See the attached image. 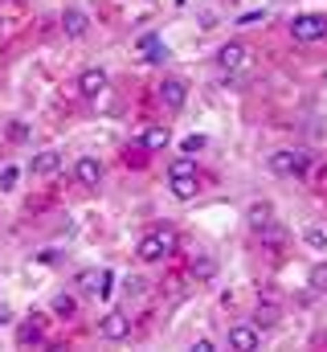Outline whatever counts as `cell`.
Returning a JSON list of instances; mask_svg holds the SVG:
<instances>
[{"label":"cell","instance_id":"obj_1","mask_svg":"<svg viewBox=\"0 0 327 352\" xmlns=\"http://www.w3.org/2000/svg\"><path fill=\"white\" fill-rule=\"evenodd\" d=\"M266 168H270L274 176H307V168H311V152H307V148H278V152H270Z\"/></svg>","mask_w":327,"mask_h":352},{"label":"cell","instance_id":"obj_2","mask_svg":"<svg viewBox=\"0 0 327 352\" xmlns=\"http://www.w3.org/2000/svg\"><path fill=\"white\" fill-rule=\"evenodd\" d=\"M172 250H176V234H172V230H152V234H144L139 246H135V254H139L144 263H164Z\"/></svg>","mask_w":327,"mask_h":352},{"label":"cell","instance_id":"obj_3","mask_svg":"<svg viewBox=\"0 0 327 352\" xmlns=\"http://www.w3.org/2000/svg\"><path fill=\"white\" fill-rule=\"evenodd\" d=\"M291 33H295V41H324L327 37V16L324 12H303V16H295L291 21Z\"/></svg>","mask_w":327,"mask_h":352},{"label":"cell","instance_id":"obj_4","mask_svg":"<svg viewBox=\"0 0 327 352\" xmlns=\"http://www.w3.org/2000/svg\"><path fill=\"white\" fill-rule=\"evenodd\" d=\"M229 349H238V352L262 349V328L258 324H234L229 328Z\"/></svg>","mask_w":327,"mask_h":352},{"label":"cell","instance_id":"obj_5","mask_svg":"<svg viewBox=\"0 0 327 352\" xmlns=\"http://www.w3.org/2000/svg\"><path fill=\"white\" fill-rule=\"evenodd\" d=\"M245 62H249V50H245L242 41H225V45L217 50V66H221L225 74H238Z\"/></svg>","mask_w":327,"mask_h":352},{"label":"cell","instance_id":"obj_6","mask_svg":"<svg viewBox=\"0 0 327 352\" xmlns=\"http://www.w3.org/2000/svg\"><path fill=\"white\" fill-rule=\"evenodd\" d=\"M98 332H102L106 340H127V336H131V316H127V311H106L102 324H98Z\"/></svg>","mask_w":327,"mask_h":352},{"label":"cell","instance_id":"obj_7","mask_svg":"<svg viewBox=\"0 0 327 352\" xmlns=\"http://www.w3.org/2000/svg\"><path fill=\"white\" fill-rule=\"evenodd\" d=\"M102 90H106V70L90 66V70H82V74H78V94H82V98H98Z\"/></svg>","mask_w":327,"mask_h":352},{"label":"cell","instance_id":"obj_8","mask_svg":"<svg viewBox=\"0 0 327 352\" xmlns=\"http://www.w3.org/2000/svg\"><path fill=\"white\" fill-rule=\"evenodd\" d=\"M74 180H78L82 188H98V180H102V164H98L94 156H78V164H74Z\"/></svg>","mask_w":327,"mask_h":352},{"label":"cell","instance_id":"obj_9","mask_svg":"<svg viewBox=\"0 0 327 352\" xmlns=\"http://www.w3.org/2000/svg\"><path fill=\"white\" fill-rule=\"evenodd\" d=\"M184 98H188V87H184L180 78H164L160 82V102L168 107V111H180Z\"/></svg>","mask_w":327,"mask_h":352},{"label":"cell","instance_id":"obj_10","mask_svg":"<svg viewBox=\"0 0 327 352\" xmlns=\"http://www.w3.org/2000/svg\"><path fill=\"white\" fill-rule=\"evenodd\" d=\"M139 50H144V62H148V66L168 62V45H164L156 33H144V37H139Z\"/></svg>","mask_w":327,"mask_h":352},{"label":"cell","instance_id":"obj_11","mask_svg":"<svg viewBox=\"0 0 327 352\" xmlns=\"http://www.w3.org/2000/svg\"><path fill=\"white\" fill-rule=\"evenodd\" d=\"M33 176H54V173H62V152H54V148H45V152H37L33 156Z\"/></svg>","mask_w":327,"mask_h":352},{"label":"cell","instance_id":"obj_12","mask_svg":"<svg viewBox=\"0 0 327 352\" xmlns=\"http://www.w3.org/2000/svg\"><path fill=\"white\" fill-rule=\"evenodd\" d=\"M86 29H90V16L82 8H66L62 12V33L66 37H86Z\"/></svg>","mask_w":327,"mask_h":352},{"label":"cell","instance_id":"obj_13","mask_svg":"<svg viewBox=\"0 0 327 352\" xmlns=\"http://www.w3.org/2000/svg\"><path fill=\"white\" fill-rule=\"evenodd\" d=\"M168 144H172L168 127H144V135H139V148H144V152H164Z\"/></svg>","mask_w":327,"mask_h":352},{"label":"cell","instance_id":"obj_14","mask_svg":"<svg viewBox=\"0 0 327 352\" xmlns=\"http://www.w3.org/2000/svg\"><path fill=\"white\" fill-rule=\"evenodd\" d=\"M188 176H196V156H176L172 164H168V180H188Z\"/></svg>","mask_w":327,"mask_h":352},{"label":"cell","instance_id":"obj_15","mask_svg":"<svg viewBox=\"0 0 327 352\" xmlns=\"http://www.w3.org/2000/svg\"><path fill=\"white\" fill-rule=\"evenodd\" d=\"M258 238H262V246H282L286 242V230L278 221H266V226H258Z\"/></svg>","mask_w":327,"mask_h":352},{"label":"cell","instance_id":"obj_16","mask_svg":"<svg viewBox=\"0 0 327 352\" xmlns=\"http://www.w3.org/2000/svg\"><path fill=\"white\" fill-rule=\"evenodd\" d=\"M278 320H282L278 303H258V311H253V324H258V328H274Z\"/></svg>","mask_w":327,"mask_h":352},{"label":"cell","instance_id":"obj_17","mask_svg":"<svg viewBox=\"0 0 327 352\" xmlns=\"http://www.w3.org/2000/svg\"><path fill=\"white\" fill-rule=\"evenodd\" d=\"M41 340H45L41 320H29V324H21V328H16V344H41Z\"/></svg>","mask_w":327,"mask_h":352},{"label":"cell","instance_id":"obj_18","mask_svg":"<svg viewBox=\"0 0 327 352\" xmlns=\"http://www.w3.org/2000/svg\"><path fill=\"white\" fill-rule=\"evenodd\" d=\"M196 188H201V184H196V176H188V180H172V197H176V201H192V197H196Z\"/></svg>","mask_w":327,"mask_h":352},{"label":"cell","instance_id":"obj_19","mask_svg":"<svg viewBox=\"0 0 327 352\" xmlns=\"http://www.w3.org/2000/svg\"><path fill=\"white\" fill-rule=\"evenodd\" d=\"M245 217H249V226L258 230V226H266V221H274V209H270L266 201H258V205H249V213H245Z\"/></svg>","mask_w":327,"mask_h":352},{"label":"cell","instance_id":"obj_20","mask_svg":"<svg viewBox=\"0 0 327 352\" xmlns=\"http://www.w3.org/2000/svg\"><path fill=\"white\" fill-rule=\"evenodd\" d=\"M74 311H78V299H74V295H66V291H62V295H54V316L70 320Z\"/></svg>","mask_w":327,"mask_h":352},{"label":"cell","instance_id":"obj_21","mask_svg":"<svg viewBox=\"0 0 327 352\" xmlns=\"http://www.w3.org/2000/svg\"><path fill=\"white\" fill-rule=\"evenodd\" d=\"M192 274H196V278H213V274H217V258H213V254L192 258Z\"/></svg>","mask_w":327,"mask_h":352},{"label":"cell","instance_id":"obj_22","mask_svg":"<svg viewBox=\"0 0 327 352\" xmlns=\"http://www.w3.org/2000/svg\"><path fill=\"white\" fill-rule=\"evenodd\" d=\"M16 180H21V168H16V164H4V168H0V188H4V192L16 188Z\"/></svg>","mask_w":327,"mask_h":352},{"label":"cell","instance_id":"obj_23","mask_svg":"<svg viewBox=\"0 0 327 352\" xmlns=\"http://www.w3.org/2000/svg\"><path fill=\"white\" fill-rule=\"evenodd\" d=\"M311 287H315V291H327V263L311 266Z\"/></svg>","mask_w":327,"mask_h":352},{"label":"cell","instance_id":"obj_24","mask_svg":"<svg viewBox=\"0 0 327 352\" xmlns=\"http://www.w3.org/2000/svg\"><path fill=\"white\" fill-rule=\"evenodd\" d=\"M303 238H307V246H315V250H324L327 246V230H319V226H311Z\"/></svg>","mask_w":327,"mask_h":352},{"label":"cell","instance_id":"obj_25","mask_svg":"<svg viewBox=\"0 0 327 352\" xmlns=\"http://www.w3.org/2000/svg\"><path fill=\"white\" fill-rule=\"evenodd\" d=\"M201 148H205V135H188V140L180 144V152H184V156H196Z\"/></svg>","mask_w":327,"mask_h":352},{"label":"cell","instance_id":"obj_26","mask_svg":"<svg viewBox=\"0 0 327 352\" xmlns=\"http://www.w3.org/2000/svg\"><path fill=\"white\" fill-rule=\"evenodd\" d=\"M258 21H266V12H245L238 25H258Z\"/></svg>","mask_w":327,"mask_h":352},{"label":"cell","instance_id":"obj_27","mask_svg":"<svg viewBox=\"0 0 327 352\" xmlns=\"http://www.w3.org/2000/svg\"><path fill=\"white\" fill-rule=\"evenodd\" d=\"M4 324H12V311H8V307H0V328H4Z\"/></svg>","mask_w":327,"mask_h":352}]
</instances>
